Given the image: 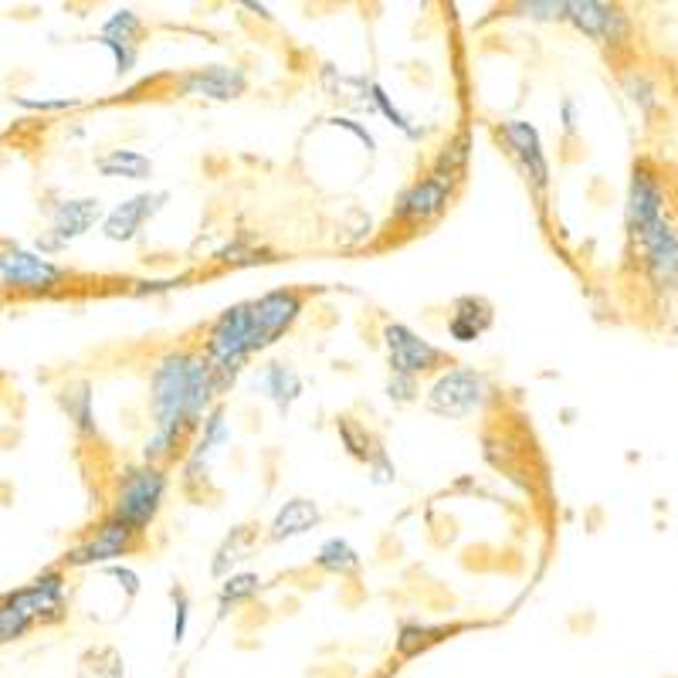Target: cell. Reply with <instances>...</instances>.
I'll use <instances>...</instances> for the list:
<instances>
[{
    "mask_svg": "<svg viewBox=\"0 0 678 678\" xmlns=\"http://www.w3.org/2000/svg\"><path fill=\"white\" fill-rule=\"evenodd\" d=\"M106 52H112L116 58V75H129L136 68V49L132 44H116V41H99Z\"/></svg>",
    "mask_w": 678,
    "mask_h": 678,
    "instance_id": "37",
    "label": "cell"
},
{
    "mask_svg": "<svg viewBox=\"0 0 678 678\" xmlns=\"http://www.w3.org/2000/svg\"><path fill=\"white\" fill-rule=\"evenodd\" d=\"M0 292H4V289H0Z\"/></svg>",
    "mask_w": 678,
    "mask_h": 678,
    "instance_id": "44",
    "label": "cell"
},
{
    "mask_svg": "<svg viewBox=\"0 0 678 678\" xmlns=\"http://www.w3.org/2000/svg\"><path fill=\"white\" fill-rule=\"evenodd\" d=\"M387 394H390V400H415V394H418V384H415V377H400V374H394V380H390V387H387Z\"/></svg>",
    "mask_w": 678,
    "mask_h": 678,
    "instance_id": "40",
    "label": "cell"
},
{
    "mask_svg": "<svg viewBox=\"0 0 678 678\" xmlns=\"http://www.w3.org/2000/svg\"><path fill=\"white\" fill-rule=\"evenodd\" d=\"M370 465V478L377 482V485H387V482H394L397 478V469H394V462L387 459V451L377 444V451H374V459L367 462Z\"/></svg>",
    "mask_w": 678,
    "mask_h": 678,
    "instance_id": "39",
    "label": "cell"
},
{
    "mask_svg": "<svg viewBox=\"0 0 678 678\" xmlns=\"http://www.w3.org/2000/svg\"><path fill=\"white\" fill-rule=\"evenodd\" d=\"M448 201H451V180H444L438 173H428V176L418 180V184H411L400 194V201L394 207V220L411 224L415 228V224L434 220L448 207Z\"/></svg>",
    "mask_w": 678,
    "mask_h": 678,
    "instance_id": "14",
    "label": "cell"
},
{
    "mask_svg": "<svg viewBox=\"0 0 678 678\" xmlns=\"http://www.w3.org/2000/svg\"><path fill=\"white\" fill-rule=\"evenodd\" d=\"M302 315V295L292 289H276L251 302V349L261 353L276 343L282 333L292 330V323Z\"/></svg>",
    "mask_w": 678,
    "mask_h": 678,
    "instance_id": "7",
    "label": "cell"
},
{
    "mask_svg": "<svg viewBox=\"0 0 678 678\" xmlns=\"http://www.w3.org/2000/svg\"><path fill=\"white\" fill-rule=\"evenodd\" d=\"M150 411L157 428L143 448V455L147 465H157L166 455H173L180 438L197 428L191 411V353H166L157 364L150 380Z\"/></svg>",
    "mask_w": 678,
    "mask_h": 678,
    "instance_id": "1",
    "label": "cell"
},
{
    "mask_svg": "<svg viewBox=\"0 0 678 678\" xmlns=\"http://www.w3.org/2000/svg\"><path fill=\"white\" fill-rule=\"evenodd\" d=\"M567 4L570 0H532V4H519V11L532 21H567Z\"/></svg>",
    "mask_w": 678,
    "mask_h": 678,
    "instance_id": "35",
    "label": "cell"
},
{
    "mask_svg": "<svg viewBox=\"0 0 678 678\" xmlns=\"http://www.w3.org/2000/svg\"><path fill=\"white\" fill-rule=\"evenodd\" d=\"M384 343H387V356H390V370L400 377H418L424 370H434L444 353L438 346H431L428 340H421L415 330H407L400 323H390L384 330Z\"/></svg>",
    "mask_w": 678,
    "mask_h": 678,
    "instance_id": "12",
    "label": "cell"
},
{
    "mask_svg": "<svg viewBox=\"0 0 678 678\" xmlns=\"http://www.w3.org/2000/svg\"><path fill=\"white\" fill-rule=\"evenodd\" d=\"M441 627H424V624H403L400 635H397V655L403 658H415L421 648H428L431 642H438Z\"/></svg>",
    "mask_w": 678,
    "mask_h": 678,
    "instance_id": "32",
    "label": "cell"
},
{
    "mask_svg": "<svg viewBox=\"0 0 678 678\" xmlns=\"http://www.w3.org/2000/svg\"><path fill=\"white\" fill-rule=\"evenodd\" d=\"M320 519H323V513H320V506H315L312 499H289L276 513V519H271L268 536L271 539H292V536L309 532L312 526H320Z\"/></svg>",
    "mask_w": 678,
    "mask_h": 678,
    "instance_id": "20",
    "label": "cell"
},
{
    "mask_svg": "<svg viewBox=\"0 0 678 678\" xmlns=\"http://www.w3.org/2000/svg\"><path fill=\"white\" fill-rule=\"evenodd\" d=\"M499 136L503 143L513 150V157L519 160L526 180L532 184L536 194H547L550 187V163H547V153H542V140H539V129L526 119H509L499 126Z\"/></svg>",
    "mask_w": 678,
    "mask_h": 678,
    "instance_id": "11",
    "label": "cell"
},
{
    "mask_svg": "<svg viewBox=\"0 0 678 678\" xmlns=\"http://www.w3.org/2000/svg\"><path fill=\"white\" fill-rule=\"evenodd\" d=\"M163 495H166V472L160 465L129 469L119 482L112 516L143 536V529L157 519V513L163 506Z\"/></svg>",
    "mask_w": 678,
    "mask_h": 678,
    "instance_id": "3",
    "label": "cell"
},
{
    "mask_svg": "<svg viewBox=\"0 0 678 678\" xmlns=\"http://www.w3.org/2000/svg\"><path fill=\"white\" fill-rule=\"evenodd\" d=\"M136 542H140V532L132 526H126L122 519L109 516L96 536H88L85 542H78L75 550L65 553V563L68 567H93V563H109V560H119L126 557L129 550H136Z\"/></svg>",
    "mask_w": 678,
    "mask_h": 678,
    "instance_id": "10",
    "label": "cell"
},
{
    "mask_svg": "<svg viewBox=\"0 0 678 678\" xmlns=\"http://www.w3.org/2000/svg\"><path fill=\"white\" fill-rule=\"evenodd\" d=\"M106 573L116 577V580H122V586H126V594H129V598H132L136 591H140V577H136L132 570H126V567H109Z\"/></svg>",
    "mask_w": 678,
    "mask_h": 678,
    "instance_id": "42",
    "label": "cell"
},
{
    "mask_svg": "<svg viewBox=\"0 0 678 678\" xmlns=\"http://www.w3.org/2000/svg\"><path fill=\"white\" fill-rule=\"evenodd\" d=\"M645 276L655 289H678V224L661 214L645 232L631 235Z\"/></svg>",
    "mask_w": 678,
    "mask_h": 678,
    "instance_id": "5",
    "label": "cell"
},
{
    "mask_svg": "<svg viewBox=\"0 0 678 678\" xmlns=\"http://www.w3.org/2000/svg\"><path fill=\"white\" fill-rule=\"evenodd\" d=\"M103 220V204L96 197H75V201H62L52 207V228L44 238H37V251L41 255H55L62 251L68 241L82 238L85 232H93Z\"/></svg>",
    "mask_w": 678,
    "mask_h": 678,
    "instance_id": "8",
    "label": "cell"
},
{
    "mask_svg": "<svg viewBox=\"0 0 678 678\" xmlns=\"http://www.w3.org/2000/svg\"><path fill=\"white\" fill-rule=\"evenodd\" d=\"M166 201H170L166 191H153V194L147 191V194H136V197L122 201L119 207H112V211L106 214V224H103L106 238H109V241H132L136 235L143 232V224H147Z\"/></svg>",
    "mask_w": 678,
    "mask_h": 678,
    "instance_id": "16",
    "label": "cell"
},
{
    "mask_svg": "<svg viewBox=\"0 0 678 678\" xmlns=\"http://www.w3.org/2000/svg\"><path fill=\"white\" fill-rule=\"evenodd\" d=\"M232 441V428H228V415H224V407H214L204 421V431L197 438V444L191 448L187 455V465H184V485L194 488L197 482H207V472H211V462L214 455Z\"/></svg>",
    "mask_w": 678,
    "mask_h": 678,
    "instance_id": "17",
    "label": "cell"
},
{
    "mask_svg": "<svg viewBox=\"0 0 678 678\" xmlns=\"http://www.w3.org/2000/svg\"><path fill=\"white\" fill-rule=\"evenodd\" d=\"M621 85H624V93L627 99L635 103L642 112H652L658 106V93H655V82L645 75V72H624L621 75Z\"/></svg>",
    "mask_w": 678,
    "mask_h": 678,
    "instance_id": "31",
    "label": "cell"
},
{
    "mask_svg": "<svg viewBox=\"0 0 678 678\" xmlns=\"http://www.w3.org/2000/svg\"><path fill=\"white\" fill-rule=\"evenodd\" d=\"M140 34H143V21H140V14L129 11V8H122V11H116V14L103 24L99 41L132 44V49H136V41H140Z\"/></svg>",
    "mask_w": 678,
    "mask_h": 678,
    "instance_id": "27",
    "label": "cell"
},
{
    "mask_svg": "<svg viewBox=\"0 0 678 678\" xmlns=\"http://www.w3.org/2000/svg\"><path fill=\"white\" fill-rule=\"evenodd\" d=\"M258 591H261V577H258V573H232L228 580H224L220 594H217L220 614H228L232 607H238L241 601L255 598Z\"/></svg>",
    "mask_w": 678,
    "mask_h": 678,
    "instance_id": "26",
    "label": "cell"
},
{
    "mask_svg": "<svg viewBox=\"0 0 678 678\" xmlns=\"http://www.w3.org/2000/svg\"><path fill=\"white\" fill-rule=\"evenodd\" d=\"M78 678H126V665L116 648H99L82 658Z\"/></svg>",
    "mask_w": 678,
    "mask_h": 678,
    "instance_id": "28",
    "label": "cell"
},
{
    "mask_svg": "<svg viewBox=\"0 0 678 678\" xmlns=\"http://www.w3.org/2000/svg\"><path fill=\"white\" fill-rule=\"evenodd\" d=\"M370 106H377V109H380V112H384V116H387L403 136H411V140H418V136H421V129L411 126V119H407V116L390 103V96L384 93V85H377V82H370Z\"/></svg>",
    "mask_w": 678,
    "mask_h": 678,
    "instance_id": "34",
    "label": "cell"
},
{
    "mask_svg": "<svg viewBox=\"0 0 678 678\" xmlns=\"http://www.w3.org/2000/svg\"><path fill=\"white\" fill-rule=\"evenodd\" d=\"M560 116H563V129L573 136V132H577V103H573V99H563V103H560Z\"/></svg>",
    "mask_w": 678,
    "mask_h": 678,
    "instance_id": "43",
    "label": "cell"
},
{
    "mask_svg": "<svg viewBox=\"0 0 678 678\" xmlns=\"http://www.w3.org/2000/svg\"><path fill=\"white\" fill-rule=\"evenodd\" d=\"M661 214H668V211H665V184H661V176H658L648 163H638L635 173H631L627 204H624L627 235L645 232L648 224H655Z\"/></svg>",
    "mask_w": 678,
    "mask_h": 678,
    "instance_id": "9",
    "label": "cell"
},
{
    "mask_svg": "<svg viewBox=\"0 0 678 678\" xmlns=\"http://www.w3.org/2000/svg\"><path fill=\"white\" fill-rule=\"evenodd\" d=\"M488 400V384L478 370L455 367L441 374L428 390V407L441 418H469Z\"/></svg>",
    "mask_w": 678,
    "mask_h": 678,
    "instance_id": "6",
    "label": "cell"
},
{
    "mask_svg": "<svg viewBox=\"0 0 678 678\" xmlns=\"http://www.w3.org/2000/svg\"><path fill=\"white\" fill-rule=\"evenodd\" d=\"M248 550V526H238V529H232V536L224 539V547L217 550V557H214V563H211V573L214 577H232V567L238 563V560H245L241 553Z\"/></svg>",
    "mask_w": 678,
    "mask_h": 678,
    "instance_id": "29",
    "label": "cell"
},
{
    "mask_svg": "<svg viewBox=\"0 0 678 678\" xmlns=\"http://www.w3.org/2000/svg\"><path fill=\"white\" fill-rule=\"evenodd\" d=\"M204 356L211 359L220 387L238 377L245 359L255 356V349H251V302H238L217 315L214 326L207 330Z\"/></svg>",
    "mask_w": 678,
    "mask_h": 678,
    "instance_id": "2",
    "label": "cell"
},
{
    "mask_svg": "<svg viewBox=\"0 0 678 678\" xmlns=\"http://www.w3.org/2000/svg\"><path fill=\"white\" fill-rule=\"evenodd\" d=\"M492 326V305L482 295H462L451 305L448 336L455 343H475Z\"/></svg>",
    "mask_w": 678,
    "mask_h": 678,
    "instance_id": "19",
    "label": "cell"
},
{
    "mask_svg": "<svg viewBox=\"0 0 678 678\" xmlns=\"http://www.w3.org/2000/svg\"><path fill=\"white\" fill-rule=\"evenodd\" d=\"M336 428H340V438H343L346 451H349L356 462H370V459H374L377 444H374V438L367 434V428H359L353 418H340Z\"/></svg>",
    "mask_w": 678,
    "mask_h": 678,
    "instance_id": "30",
    "label": "cell"
},
{
    "mask_svg": "<svg viewBox=\"0 0 678 678\" xmlns=\"http://www.w3.org/2000/svg\"><path fill=\"white\" fill-rule=\"evenodd\" d=\"M265 390L271 400H276L279 411H289V407L302 397V377L286 364H271L265 370Z\"/></svg>",
    "mask_w": 678,
    "mask_h": 678,
    "instance_id": "24",
    "label": "cell"
},
{
    "mask_svg": "<svg viewBox=\"0 0 678 678\" xmlns=\"http://www.w3.org/2000/svg\"><path fill=\"white\" fill-rule=\"evenodd\" d=\"M62 407L78 434H96V407H93V387L85 380H75L62 390Z\"/></svg>",
    "mask_w": 678,
    "mask_h": 678,
    "instance_id": "21",
    "label": "cell"
},
{
    "mask_svg": "<svg viewBox=\"0 0 678 678\" xmlns=\"http://www.w3.org/2000/svg\"><path fill=\"white\" fill-rule=\"evenodd\" d=\"M68 271L41 251H28L18 245L0 248V289H11L21 295H49L62 289Z\"/></svg>",
    "mask_w": 678,
    "mask_h": 678,
    "instance_id": "4",
    "label": "cell"
},
{
    "mask_svg": "<svg viewBox=\"0 0 678 678\" xmlns=\"http://www.w3.org/2000/svg\"><path fill=\"white\" fill-rule=\"evenodd\" d=\"M567 21L583 34L601 44H621L631 34V21L621 8L601 4V0H570L567 4Z\"/></svg>",
    "mask_w": 678,
    "mask_h": 678,
    "instance_id": "13",
    "label": "cell"
},
{
    "mask_svg": "<svg viewBox=\"0 0 678 678\" xmlns=\"http://www.w3.org/2000/svg\"><path fill=\"white\" fill-rule=\"evenodd\" d=\"M14 103L21 109H31V112H62V109H75L78 106L75 99H28V96H14Z\"/></svg>",
    "mask_w": 678,
    "mask_h": 678,
    "instance_id": "38",
    "label": "cell"
},
{
    "mask_svg": "<svg viewBox=\"0 0 678 678\" xmlns=\"http://www.w3.org/2000/svg\"><path fill=\"white\" fill-rule=\"evenodd\" d=\"M333 126H336V129H346V132H353L356 140H359V143H364V147H367V150L374 153V136L367 132V126H359V122H353V119H333Z\"/></svg>",
    "mask_w": 678,
    "mask_h": 678,
    "instance_id": "41",
    "label": "cell"
},
{
    "mask_svg": "<svg viewBox=\"0 0 678 678\" xmlns=\"http://www.w3.org/2000/svg\"><path fill=\"white\" fill-rule=\"evenodd\" d=\"M469 163V136H459V140H451L441 153H438V163H434V170L431 173H438V176H444V180H451L455 173H462V166Z\"/></svg>",
    "mask_w": 678,
    "mask_h": 678,
    "instance_id": "33",
    "label": "cell"
},
{
    "mask_svg": "<svg viewBox=\"0 0 678 678\" xmlns=\"http://www.w3.org/2000/svg\"><path fill=\"white\" fill-rule=\"evenodd\" d=\"M176 88L184 96H201V99H214V103H232L238 96H245L248 88V75L238 65H211V68H197L191 75H184L176 82Z\"/></svg>",
    "mask_w": 678,
    "mask_h": 678,
    "instance_id": "15",
    "label": "cell"
},
{
    "mask_svg": "<svg viewBox=\"0 0 678 678\" xmlns=\"http://www.w3.org/2000/svg\"><path fill=\"white\" fill-rule=\"evenodd\" d=\"M315 567L320 570H326V573H336V577H343V573H353V570H359V553L349 547L346 539H340V536H333V539H326L323 547H320V553H315Z\"/></svg>",
    "mask_w": 678,
    "mask_h": 678,
    "instance_id": "25",
    "label": "cell"
},
{
    "mask_svg": "<svg viewBox=\"0 0 678 678\" xmlns=\"http://www.w3.org/2000/svg\"><path fill=\"white\" fill-rule=\"evenodd\" d=\"M18 594L37 624H58L65 617V577H62V570H44L28 586H21Z\"/></svg>",
    "mask_w": 678,
    "mask_h": 678,
    "instance_id": "18",
    "label": "cell"
},
{
    "mask_svg": "<svg viewBox=\"0 0 678 678\" xmlns=\"http://www.w3.org/2000/svg\"><path fill=\"white\" fill-rule=\"evenodd\" d=\"M96 170L103 176H119V180H150L153 160L136 150H109L106 157L96 160Z\"/></svg>",
    "mask_w": 678,
    "mask_h": 678,
    "instance_id": "22",
    "label": "cell"
},
{
    "mask_svg": "<svg viewBox=\"0 0 678 678\" xmlns=\"http://www.w3.org/2000/svg\"><path fill=\"white\" fill-rule=\"evenodd\" d=\"M187 624H191V601L184 591H173V645L187 638Z\"/></svg>",
    "mask_w": 678,
    "mask_h": 678,
    "instance_id": "36",
    "label": "cell"
},
{
    "mask_svg": "<svg viewBox=\"0 0 678 678\" xmlns=\"http://www.w3.org/2000/svg\"><path fill=\"white\" fill-rule=\"evenodd\" d=\"M34 624L37 621H34V614L28 611V604L21 601L18 591L0 598V645H11V642L24 638Z\"/></svg>",
    "mask_w": 678,
    "mask_h": 678,
    "instance_id": "23",
    "label": "cell"
}]
</instances>
